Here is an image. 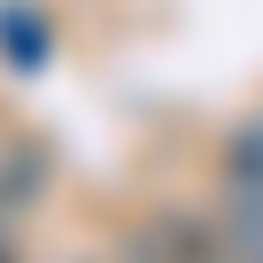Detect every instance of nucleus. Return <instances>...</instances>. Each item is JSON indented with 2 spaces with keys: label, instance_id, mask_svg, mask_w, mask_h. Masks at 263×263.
Wrapping results in <instances>:
<instances>
[{
  "label": "nucleus",
  "instance_id": "7ed1b4c3",
  "mask_svg": "<svg viewBox=\"0 0 263 263\" xmlns=\"http://www.w3.org/2000/svg\"><path fill=\"white\" fill-rule=\"evenodd\" d=\"M0 263H8V248H0Z\"/></svg>",
  "mask_w": 263,
  "mask_h": 263
},
{
  "label": "nucleus",
  "instance_id": "f03ea898",
  "mask_svg": "<svg viewBox=\"0 0 263 263\" xmlns=\"http://www.w3.org/2000/svg\"><path fill=\"white\" fill-rule=\"evenodd\" d=\"M140 263H217V240L186 217H163L147 240H140Z\"/></svg>",
  "mask_w": 263,
  "mask_h": 263
},
{
  "label": "nucleus",
  "instance_id": "f257e3e1",
  "mask_svg": "<svg viewBox=\"0 0 263 263\" xmlns=\"http://www.w3.org/2000/svg\"><path fill=\"white\" fill-rule=\"evenodd\" d=\"M224 248L232 263H263V116L224 147Z\"/></svg>",
  "mask_w": 263,
  "mask_h": 263
}]
</instances>
